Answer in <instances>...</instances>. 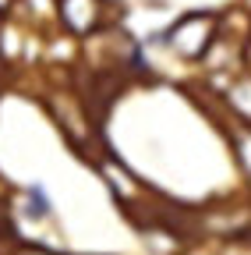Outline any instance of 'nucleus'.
<instances>
[{
    "label": "nucleus",
    "mask_w": 251,
    "mask_h": 255,
    "mask_svg": "<svg viewBox=\"0 0 251 255\" xmlns=\"http://www.w3.org/2000/svg\"><path fill=\"white\" fill-rule=\"evenodd\" d=\"M0 25H4V14H0Z\"/></svg>",
    "instance_id": "39448f33"
},
{
    "label": "nucleus",
    "mask_w": 251,
    "mask_h": 255,
    "mask_svg": "<svg viewBox=\"0 0 251 255\" xmlns=\"http://www.w3.org/2000/svg\"><path fill=\"white\" fill-rule=\"evenodd\" d=\"M219 21H223L219 11H184L163 28H152L138 43L145 50H167L184 64H198L209 57L212 43L219 39Z\"/></svg>",
    "instance_id": "f257e3e1"
},
{
    "label": "nucleus",
    "mask_w": 251,
    "mask_h": 255,
    "mask_svg": "<svg viewBox=\"0 0 251 255\" xmlns=\"http://www.w3.org/2000/svg\"><path fill=\"white\" fill-rule=\"evenodd\" d=\"M14 4H18V0H0V14H11Z\"/></svg>",
    "instance_id": "20e7f679"
},
{
    "label": "nucleus",
    "mask_w": 251,
    "mask_h": 255,
    "mask_svg": "<svg viewBox=\"0 0 251 255\" xmlns=\"http://www.w3.org/2000/svg\"><path fill=\"white\" fill-rule=\"evenodd\" d=\"M21 213L32 220V223H43V220H53V199L43 181H32L25 184V202H21Z\"/></svg>",
    "instance_id": "7ed1b4c3"
},
{
    "label": "nucleus",
    "mask_w": 251,
    "mask_h": 255,
    "mask_svg": "<svg viewBox=\"0 0 251 255\" xmlns=\"http://www.w3.org/2000/svg\"><path fill=\"white\" fill-rule=\"evenodd\" d=\"M110 0H57V28L71 39L99 36L106 25Z\"/></svg>",
    "instance_id": "f03ea898"
}]
</instances>
